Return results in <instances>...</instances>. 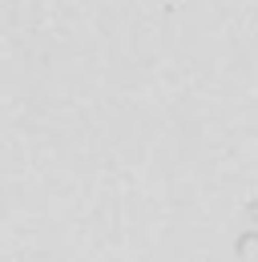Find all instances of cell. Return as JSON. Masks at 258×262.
<instances>
[{
  "instance_id": "6da1fadb",
  "label": "cell",
  "mask_w": 258,
  "mask_h": 262,
  "mask_svg": "<svg viewBox=\"0 0 258 262\" xmlns=\"http://www.w3.org/2000/svg\"><path fill=\"white\" fill-rule=\"evenodd\" d=\"M242 262H258V238L254 234L242 238Z\"/></svg>"
}]
</instances>
